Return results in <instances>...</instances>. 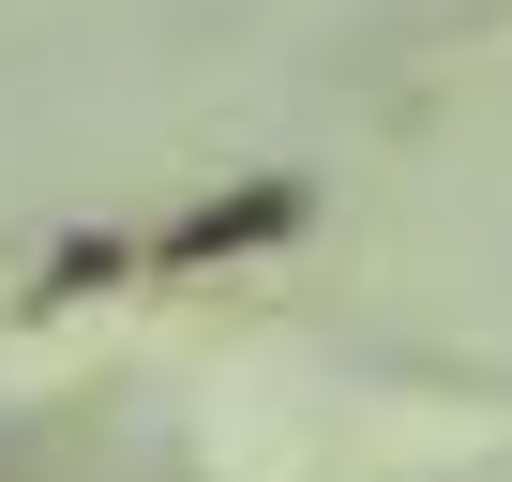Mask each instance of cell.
Listing matches in <instances>:
<instances>
[{
    "label": "cell",
    "instance_id": "6da1fadb",
    "mask_svg": "<svg viewBox=\"0 0 512 482\" xmlns=\"http://www.w3.org/2000/svg\"><path fill=\"white\" fill-rule=\"evenodd\" d=\"M287 226H302V181H241V196L181 211V226L151 241V257H166V272H211V257H241V241H287Z\"/></svg>",
    "mask_w": 512,
    "mask_h": 482
}]
</instances>
